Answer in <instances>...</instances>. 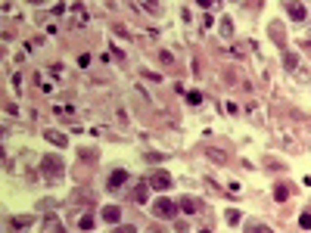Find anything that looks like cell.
Instances as JSON below:
<instances>
[{"instance_id":"cell-6","label":"cell","mask_w":311,"mask_h":233,"mask_svg":"<svg viewBox=\"0 0 311 233\" xmlns=\"http://www.w3.org/2000/svg\"><path fill=\"white\" fill-rule=\"evenodd\" d=\"M100 218H103L106 224H119V218H122V212H119V205H106L103 212H100Z\"/></svg>"},{"instance_id":"cell-3","label":"cell","mask_w":311,"mask_h":233,"mask_svg":"<svg viewBox=\"0 0 311 233\" xmlns=\"http://www.w3.org/2000/svg\"><path fill=\"white\" fill-rule=\"evenodd\" d=\"M153 212L159 214V218H174V212H178V205L171 202V199H165V196H159L156 202H153Z\"/></svg>"},{"instance_id":"cell-5","label":"cell","mask_w":311,"mask_h":233,"mask_svg":"<svg viewBox=\"0 0 311 233\" xmlns=\"http://www.w3.org/2000/svg\"><path fill=\"white\" fill-rule=\"evenodd\" d=\"M44 137L50 140V143H56V149H62V146H69V137L62 134V131H53V128H47L44 131Z\"/></svg>"},{"instance_id":"cell-11","label":"cell","mask_w":311,"mask_h":233,"mask_svg":"<svg viewBox=\"0 0 311 233\" xmlns=\"http://www.w3.org/2000/svg\"><path fill=\"white\" fill-rule=\"evenodd\" d=\"M206 155H208V159H212V162H221V165L228 162V155H224L221 149H212V146H206Z\"/></svg>"},{"instance_id":"cell-14","label":"cell","mask_w":311,"mask_h":233,"mask_svg":"<svg viewBox=\"0 0 311 233\" xmlns=\"http://www.w3.org/2000/svg\"><path fill=\"white\" fill-rule=\"evenodd\" d=\"M224 218H228V224H230V227H237V224H240V218H243V214H240L237 209H230L228 214H224Z\"/></svg>"},{"instance_id":"cell-18","label":"cell","mask_w":311,"mask_h":233,"mask_svg":"<svg viewBox=\"0 0 311 233\" xmlns=\"http://www.w3.org/2000/svg\"><path fill=\"white\" fill-rule=\"evenodd\" d=\"M283 65H287V69H296V65H299V56H296V53H287V59H283Z\"/></svg>"},{"instance_id":"cell-20","label":"cell","mask_w":311,"mask_h":233,"mask_svg":"<svg viewBox=\"0 0 311 233\" xmlns=\"http://www.w3.org/2000/svg\"><path fill=\"white\" fill-rule=\"evenodd\" d=\"M196 3H199V6H203V10H212V6L218 3V0H196Z\"/></svg>"},{"instance_id":"cell-7","label":"cell","mask_w":311,"mask_h":233,"mask_svg":"<svg viewBox=\"0 0 311 233\" xmlns=\"http://www.w3.org/2000/svg\"><path fill=\"white\" fill-rule=\"evenodd\" d=\"M122 184H128V171H124V168L112 171V177H109V190H119Z\"/></svg>"},{"instance_id":"cell-16","label":"cell","mask_w":311,"mask_h":233,"mask_svg":"<svg viewBox=\"0 0 311 233\" xmlns=\"http://www.w3.org/2000/svg\"><path fill=\"white\" fill-rule=\"evenodd\" d=\"M78 159H84V162H94V159H97V149H81V153H78Z\"/></svg>"},{"instance_id":"cell-17","label":"cell","mask_w":311,"mask_h":233,"mask_svg":"<svg viewBox=\"0 0 311 233\" xmlns=\"http://www.w3.org/2000/svg\"><path fill=\"white\" fill-rule=\"evenodd\" d=\"M271 38L277 40V44H283V28L280 25H271Z\"/></svg>"},{"instance_id":"cell-15","label":"cell","mask_w":311,"mask_h":233,"mask_svg":"<svg viewBox=\"0 0 311 233\" xmlns=\"http://www.w3.org/2000/svg\"><path fill=\"white\" fill-rule=\"evenodd\" d=\"M78 227H81V230H90V227H94V218H90V214H81V218H78Z\"/></svg>"},{"instance_id":"cell-8","label":"cell","mask_w":311,"mask_h":233,"mask_svg":"<svg viewBox=\"0 0 311 233\" xmlns=\"http://www.w3.org/2000/svg\"><path fill=\"white\" fill-rule=\"evenodd\" d=\"M178 209L187 212V214H196V212H199V202H196L193 196H181V205H178Z\"/></svg>"},{"instance_id":"cell-12","label":"cell","mask_w":311,"mask_h":233,"mask_svg":"<svg viewBox=\"0 0 311 233\" xmlns=\"http://www.w3.org/2000/svg\"><path fill=\"white\" fill-rule=\"evenodd\" d=\"M299 227H302V230H311V209L299 214Z\"/></svg>"},{"instance_id":"cell-23","label":"cell","mask_w":311,"mask_h":233,"mask_svg":"<svg viewBox=\"0 0 311 233\" xmlns=\"http://www.w3.org/2000/svg\"><path fill=\"white\" fill-rule=\"evenodd\" d=\"M53 233H65V230H62V224H53Z\"/></svg>"},{"instance_id":"cell-21","label":"cell","mask_w":311,"mask_h":233,"mask_svg":"<svg viewBox=\"0 0 311 233\" xmlns=\"http://www.w3.org/2000/svg\"><path fill=\"white\" fill-rule=\"evenodd\" d=\"M249 233H274V230H271V227H265V224H258V227H252Z\"/></svg>"},{"instance_id":"cell-13","label":"cell","mask_w":311,"mask_h":233,"mask_svg":"<svg viewBox=\"0 0 311 233\" xmlns=\"http://www.w3.org/2000/svg\"><path fill=\"white\" fill-rule=\"evenodd\" d=\"M187 103L190 106H199V103H203V94H199V90H187Z\"/></svg>"},{"instance_id":"cell-27","label":"cell","mask_w":311,"mask_h":233,"mask_svg":"<svg viewBox=\"0 0 311 233\" xmlns=\"http://www.w3.org/2000/svg\"><path fill=\"white\" fill-rule=\"evenodd\" d=\"M35 3H41V0H35Z\"/></svg>"},{"instance_id":"cell-1","label":"cell","mask_w":311,"mask_h":233,"mask_svg":"<svg viewBox=\"0 0 311 233\" xmlns=\"http://www.w3.org/2000/svg\"><path fill=\"white\" fill-rule=\"evenodd\" d=\"M41 168H44L47 180H60L62 171H65V165H62V159H56V155H44V159H41Z\"/></svg>"},{"instance_id":"cell-26","label":"cell","mask_w":311,"mask_h":233,"mask_svg":"<svg viewBox=\"0 0 311 233\" xmlns=\"http://www.w3.org/2000/svg\"><path fill=\"white\" fill-rule=\"evenodd\" d=\"M199 233H208V230H199Z\"/></svg>"},{"instance_id":"cell-25","label":"cell","mask_w":311,"mask_h":233,"mask_svg":"<svg viewBox=\"0 0 311 233\" xmlns=\"http://www.w3.org/2000/svg\"><path fill=\"white\" fill-rule=\"evenodd\" d=\"M149 233H165V230H149Z\"/></svg>"},{"instance_id":"cell-2","label":"cell","mask_w":311,"mask_h":233,"mask_svg":"<svg viewBox=\"0 0 311 233\" xmlns=\"http://www.w3.org/2000/svg\"><path fill=\"white\" fill-rule=\"evenodd\" d=\"M146 184L153 187V190H159V193H162V190H168V187H171V174H168V171H162V168H156L153 174H149V180H146Z\"/></svg>"},{"instance_id":"cell-22","label":"cell","mask_w":311,"mask_h":233,"mask_svg":"<svg viewBox=\"0 0 311 233\" xmlns=\"http://www.w3.org/2000/svg\"><path fill=\"white\" fill-rule=\"evenodd\" d=\"M115 233H134V227H119Z\"/></svg>"},{"instance_id":"cell-4","label":"cell","mask_w":311,"mask_h":233,"mask_svg":"<svg viewBox=\"0 0 311 233\" xmlns=\"http://www.w3.org/2000/svg\"><path fill=\"white\" fill-rule=\"evenodd\" d=\"M287 13H290L296 22H305V19H308V6L299 3V0H290V3H287Z\"/></svg>"},{"instance_id":"cell-10","label":"cell","mask_w":311,"mask_h":233,"mask_svg":"<svg viewBox=\"0 0 311 233\" xmlns=\"http://www.w3.org/2000/svg\"><path fill=\"white\" fill-rule=\"evenodd\" d=\"M274 199H277V202H287V199H290V187L287 184H277L274 187Z\"/></svg>"},{"instance_id":"cell-9","label":"cell","mask_w":311,"mask_h":233,"mask_svg":"<svg viewBox=\"0 0 311 233\" xmlns=\"http://www.w3.org/2000/svg\"><path fill=\"white\" fill-rule=\"evenodd\" d=\"M146 199H149V184H137V187H134V202L144 205Z\"/></svg>"},{"instance_id":"cell-19","label":"cell","mask_w":311,"mask_h":233,"mask_svg":"<svg viewBox=\"0 0 311 233\" xmlns=\"http://www.w3.org/2000/svg\"><path fill=\"white\" fill-rule=\"evenodd\" d=\"M221 35H224V38L233 35V22H230V19H224V22H221Z\"/></svg>"},{"instance_id":"cell-24","label":"cell","mask_w":311,"mask_h":233,"mask_svg":"<svg viewBox=\"0 0 311 233\" xmlns=\"http://www.w3.org/2000/svg\"><path fill=\"white\" fill-rule=\"evenodd\" d=\"M0 162H6V153H3V149H0Z\"/></svg>"}]
</instances>
